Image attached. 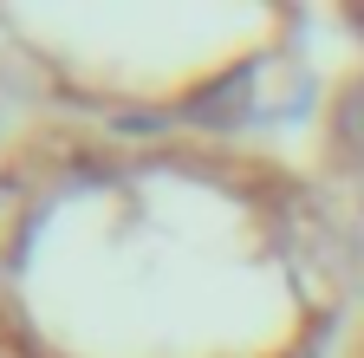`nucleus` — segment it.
I'll use <instances>...</instances> for the list:
<instances>
[{
    "mask_svg": "<svg viewBox=\"0 0 364 358\" xmlns=\"http://www.w3.org/2000/svg\"><path fill=\"white\" fill-rule=\"evenodd\" d=\"M318 183L332 189L351 241H364V72L345 78V92L326 117V150H318Z\"/></svg>",
    "mask_w": 364,
    "mask_h": 358,
    "instance_id": "f03ea898",
    "label": "nucleus"
},
{
    "mask_svg": "<svg viewBox=\"0 0 364 358\" xmlns=\"http://www.w3.org/2000/svg\"><path fill=\"white\" fill-rule=\"evenodd\" d=\"M358 241L318 169L46 117L0 144V358H312Z\"/></svg>",
    "mask_w": 364,
    "mask_h": 358,
    "instance_id": "f257e3e1",
    "label": "nucleus"
},
{
    "mask_svg": "<svg viewBox=\"0 0 364 358\" xmlns=\"http://www.w3.org/2000/svg\"><path fill=\"white\" fill-rule=\"evenodd\" d=\"M345 358H364V312H358V326H351V345H345Z\"/></svg>",
    "mask_w": 364,
    "mask_h": 358,
    "instance_id": "7ed1b4c3",
    "label": "nucleus"
}]
</instances>
